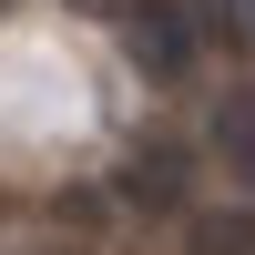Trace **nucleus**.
Segmentation results:
<instances>
[{
    "instance_id": "obj_1",
    "label": "nucleus",
    "mask_w": 255,
    "mask_h": 255,
    "mask_svg": "<svg viewBox=\"0 0 255 255\" xmlns=\"http://www.w3.org/2000/svg\"><path fill=\"white\" fill-rule=\"evenodd\" d=\"M133 61L153 82L194 72V20H184V0H133Z\"/></svg>"
},
{
    "instance_id": "obj_2",
    "label": "nucleus",
    "mask_w": 255,
    "mask_h": 255,
    "mask_svg": "<svg viewBox=\"0 0 255 255\" xmlns=\"http://www.w3.org/2000/svg\"><path fill=\"white\" fill-rule=\"evenodd\" d=\"M215 153L255 184V92H225V102H215Z\"/></svg>"
},
{
    "instance_id": "obj_3",
    "label": "nucleus",
    "mask_w": 255,
    "mask_h": 255,
    "mask_svg": "<svg viewBox=\"0 0 255 255\" xmlns=\"http://www.w3.org/2000/svg\"><path fill=\"white\" fill-rule=\"evenodd\" d=\"M194 255H255V215H204L194 225Z\"/></svg>"
}]
</instances>
